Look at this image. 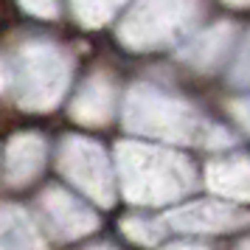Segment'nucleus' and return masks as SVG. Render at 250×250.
<instances>
[]
</instances>
